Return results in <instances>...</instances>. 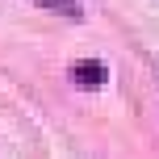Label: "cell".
<instances>
[{
	"label": "cell",
	"mask_w": 159,
	"mask_h": 159,
	"mask_svg": "<svg viewBox=\"0 0 159 159\" xmlns=\"http://www.w3.org/2000/svg\"><path fill=\"white\" fill-rule=\"evenodd\" d=\"M42 8H50V13H63V17H71V21H80L84 17V8L75 4V0H38Z\"/></svg>",
	"instance_id": "7a4b0ae2"
},
{
	"label": "cell",
	"mask_w": 159,
	"mask_h": 159,
	"mask_svg": "<svg viewBox=\"0 0 159 159\" xmlns=\"http://www.w3.org/2000/svg\"><path fill=\"white\" fill-rule=\"evenodd\" d=\"M71 75H75V84H84V88H101L109 71H105V63H96V59H80Z\"/></svg>",
	"instance_id": "6da1fadb"
}]
</instances>
